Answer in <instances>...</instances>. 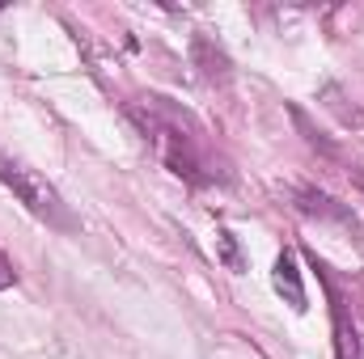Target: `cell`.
I'll list each match as a JSON object with an SVG mask.
<instances>
[{
  "label": "cell",
  "mask_w": 364,
  "mask_h": 359,
  "mask_svg": "<svg viewBox=\"0 0 364 359\" xmlns=\"http://www.w3.org/2000/svg\"><path fill=\"white\" fill-rule=\"evenodd\" d=\"M13 283H17V267H13V263H9V254L0 250V292H4V287H13Z\"/></svg>",
  "instance_id": "cell-7"
},
{
  "label": "cell",
  "mask_w": 364,
  "mask_h": 359,
  "mask_svg": "<svg viewBox=\"0 0 364 359\" xmlns=\"http://www.w3.org/2000/svg\"><path fill=\"white\" fill-rule=\"evenodd\" d=\"M195 60L203 64V77L208 81H229V60L220 51H212L208 38H195Z\"/></svg>",
  "instance_id": "cell-5"
},
{
  "label": "cell",
  "mask_w": 364,
  "mask_h": 359,
  "mask_svg": "<svg viewBox=\"0 0 364 359\" xmlns=\"http://www.w3.org/2000/svg\"><path fill=\"white\" fill-rule=\"evenodd\" d=\"M296 211H301V216H309V220L335 224V228H343V233H352V237L360 241V220H356V211H352L348 203H339V199H331V194L314 190V186L296 190Z\"/></svg>",
  "instance_id": "cell-2"
},
{
  "label": "cell",
  "mask_w": 364,
  "mask_h": 359,
  "mask_svg": "<svg viewBox=\"0 0 364 359\" xmlns=\"http://www.w3.org/2000/svg\"><path fill=\"white\" fill-rule=\"evenodd\" d=\"M272 283L296 313H305V283H301V267H296V254H292V250H279L275 270H272Z\"/></svg>",
  "instance_id": "cell-3"
},
{
  "label": "cell",
  "mask_w": 364,
  "mask_h": 359,
  "mask_svg": "<svg viewBox=\"0 0 364 359\" xmlns=\"http://www.w3.org/2000/svg\"><path fill=\"white\" fill-rule=\"evenodd\" d=\"M288 114H292V123H296V131L305 136V144H309V148H318L322 157L339 161V148H335V144H331V140H326V136H322V131H318V127H314V123H309V118H305L301 110H296V106H288Z\"/></svg>",
  "instance_id": "cell-4"
},
{
  "label": "cell",
  "mask_w": 364,
  "mask_h": 359,
  "mask_svg": "<svg viewBox=\"0 0 364 359\" xmlns=\"http://www.w3.org/2000/svg\"><path fill=\"white\" fill-rule=\"evenodd\" d=\"M322 97H326V110H335V114H339V123H343V127H356V123H360V114L343 106L348 97H343V89H339V85H326V89H322Z\"/></svg>",
  "instance_id": "cell-6"
},
{
  "label": "cell",
  "mask_w": 364,
  "mask_h": 359,
  "mask_svg": "<svg viewBox=\"0 0 364 359\" xmlns=\"http://www.w3.org/2000/svg\"><path fill=\"white\" fill-rule=\"evenodd\" d=\"M0 182L38 216V220H47V224H55V228H73V216H68V207H64V199H60V190L51 186V182L43 178L38 170H30L26 161H13V157H4L0 153Z\"/></svg>",
  "instance_id": "cell-1"
},
{
  "label": "cell",
  "mask_w": 364,
  "mask_h": 359,
  "mask_svg": "<svg viewBox=\"0 0 364 359\" xmlns=\"http://www.w3.org/2000/svg\"><path fill=\"white\" fill-rule=\"evenodd\" d=\"M216 237H220V254H225V263L237 270L242 267V258H237V250H233V237H229V233H216Z\"/></svg>",
  "instance_id": "cell-8"
},
{
  "label": "cell",
  "mask_w": 364,
  "mask_h": 359,
  "mask_svg": "<svg viewBox=\"0 0 364 359\" xmlns=\"http://www.w3.org/2000/svg\"><path fill=\"white\" fill-rule=\"evenodd\" d=\"M360 287H364V275H360Z\"/></svg>",
  "instance_id": "cell-9"
}]
</instances>
